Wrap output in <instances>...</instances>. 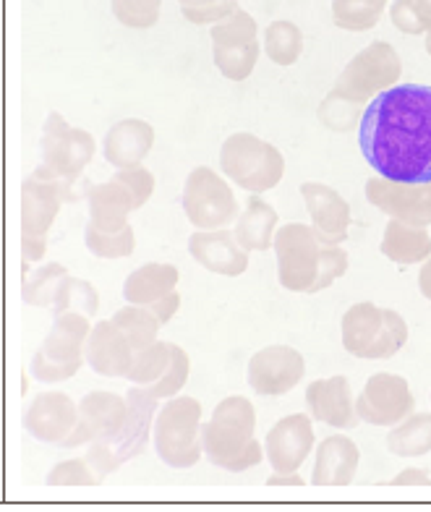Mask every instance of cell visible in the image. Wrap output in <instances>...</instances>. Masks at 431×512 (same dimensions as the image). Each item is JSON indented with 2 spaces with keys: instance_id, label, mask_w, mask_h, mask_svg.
Returning a JSON list of instances; mask_svg holds the SVG:
<instances>
[{
  "instance_id": "cell-50",
  "label": "cell",
  "mask_w": 431,
  "mask_h": 512,
  "mask_svg": "<svg viewBox=\"0 0 431 512\" xmlns=\"http://www.w3.org/2000/svg\"><path fill=\"white\" fill-rule=\"evenodd\" d=\"M418 290L426 301H431V254L421 262V272H418Z\"/></svg>"
},
{
  "instance_id": "cell-22",
  "label": "cell",
  "mask_w": 431,
  "mask_h": 512,
  "mask_svg": "<svg viewBox=\"0 0 431 512\" xmlns=\"http://www.w3.org/2000/svg\"><path fill=\"white\" fill-rule=\"evenodd\" d=\"M306 209H309L311 228L317 230L324 241L343 243L348 241V228L353 223L351 204L345 202L343 194L327 183L306 181L301 183Z\"/></svg>"
},
{
  "instance_id": "cell-1",
  "label": "cell",
  "mask_w": 431,
  "mask_h": 512,
  "mask_svg": "<svg viewBox=\"0 0 431 512\" xmlns=\"http://www.w3.org/2000/svg\"><path fill=\"white\" fill-rule=\"evenodd\" d=\"M361 155L382 178L431 181V87L395 84L366 102L358 123Z\"/></svg>"
},
{
  "instance_id": "cell-39",
  "label": "cell",
  "mask_w": 431,
  "mask_h": 512,
  "mask_svg": "<svg viewBox=\"0 0 431 512\" xmlns=\"http://www.w3.org/2000/svg\"><path fill=\"white\" fill-rule=\"evenodd\" d=\"M209 40H212V48H233V45H246V42L259 40V27H256V19L243 11L241 6L228 14L225 19L215 21L209 27Z\"/></svg>"
},
{
  "instance_id": "cell-34",
  "label": "cell",
  "mask_w": 431,
  "mask_h": 512,
  "mask_svg": "<svg viewBox=\"0 0 431 512\" xmlns=\"http://www.w3.org/2000/svg\"><path fill=\"white\" fill-rule=\"evenodd\" d=\"M84 243L87 249L97 256V259H126L136 251V233L131 223L123 225L121 230H100L92 223L84 228Z\"/></svg>"
},
{
  "instance_id": "cell-11",
  "label": "cell",
  "mask_w": 431,
  "mask_h": 512,
  "mask_svg": "<svg viewBox=\"0 0 431 512\" xmlns=\"http://www.w3.org/2000/svg\"><path fill=\"white\" fill-rule=\"evenodd\" d=\"M353 403H356L358 421L369 426H395L411 416L416 408V398H413L408 379L400 374H390V371L371 374L364 390L358 392V400Z\"/></svg>"
},
{
  "instance_id": "cell-12",
  "label": "cell",
  "mask_w": 431,
  "mask_h": 512,
  "mask_svg": "<svg viewBox=\"0 0 431 512\" xmlns=\"http://www.w3.org/2000/svg\"><path fill=\"white\" fill-rule=\"evenodd\" d=\"M306 361L301 351L275 343L256 351L246 366V382L262 398H280L304 382Z\"/></svg>"
},
{
  "instance_id": "cell-15",
  "label": "cell",
  "mask_w": 431,
  "mask_h": 512,
  "mask_svg": "<svg viewBox=\"0 0 431 512\" xmlns=\"http://www.w3.org/2000/svg\"><path fill=\"white\" fill-rule=\"evenodd\" d=\"M314 447H317V434L309 413H290L280 418L264 437V455L275 473H296Z\"/></svg>"
},
{
  "instance_id": "cell-2",
  "label": "cell",
  "mask_w": 431,
  "mask_h": 512,
  "mask_svg": "<svg viewBox=\"0 0 431 512\" xmlns=\"http://www.w3.org/2000/svg\"><path fill=\"white\" fill-rule=\"evenodd\" d=\"M277 280L290 293H322L348 272V251L330 243L306 223H288L275 230Z\"/></svg>"
},
{
  "instance_id": "cell-26",
  "label": "cell",
  "mask_w": 431,
  "mask_h": 512,
  "mask_svg": "<svg viewBox=\"0 0 431 512\" xmlns=\"http://www.w3.org/2000/svg\"><path fill=\"white\" fill-rule=\"evenodd\" d=\"M178 280H181V272L176 264H142L139 270H134L123 280V298H126V304L152 306L155 301L178 290Z\"/></svg>"
},
{
  "instance_id": "cell-5",
  "label": "cell",
  "mask_w": 431,
  "mask_h": 512,
  "mask_svg": "<svg viewBox=\"0 0 431 512\" xmlns=\"http://www.w3.org/2000/svg\"><path fill=\"white\" fill-rule=\"evenodd\" d=\"M343 348L364 361H384L398 356L408 343V324L395 309L358 301L340 322Z\"/></svg>"
},
{
  "instance_id": "cell-14",
  "label": "cell",
  "mask_w": 431,
  "mask_h": 512,
  "mask_svg": "<svg viewBox=\"0 0 431 512\" xmlns=\"http://www.w3.org/2000/svg\"><path fill=\"white\" fill-rule=\"evenodd\" d=\"M364 194L371 207H377L392 220L408 225H431V181L429 183H400L390 178L374 176L366 181Z\"/></svg>"
},
{
  "instance_id": "cell-48",
  "label": "cell",
  "mask_w": 431,
  "mask_h": 512,
  "mask_svg": "<svg viewBox=\"0 0 431 512\" xmlns=\"http://www.w3.org/2000/svg\"><path fill=\"white\" fill-rule=\"evenodd\" d=\"M45 251H48V236H24L21 233V256H24V262H42Z\"/></svg>"
},
{
  "instance_id": "cell-17",
  "label": "cell",
  "mask_w": 431,
  "mask_h": 512,
  "mask_svg": "<svg viewBox=\"0 0 431 512\" xmlns=\"http://www.w3.org/2000/svg\"><path fill=\"white\" fill-rule=\"evenodd\" d=\"M126 421V398L115 392H87L79 403V421L63 447H84L89 442H113Z\"/></svg>"
},
{
  "instance_id": "cell-33",
  "label": "cell",
  "mask_w": 431,
  "mask_h": 512,
  "mask_svg": "<svg viewBox=\"0 0 431 512\" xmlns=\"http://www.w3.org/2000/svg\"><path fill=\"white\" fill-rule=\"evenodd\" d=\"M66 275L68 270L58 262H50L32 272H24V280H21V301L27 306H34V309H48V306H53L58 283Z\"/></svg>"
},
{
  "instance_id": "cell-29",
  "label": "cell",
  "mask_w": 431,
  "mask_h": 512,
  "mask_svg": "<svg viewBox=\"0 0 431 512\" xmlns=\"http://www.w3.org/2000/svg\"><path fill=\"white\" fill-rule=\"evenodd\" d=\"M387 450L398 458H421L431 452V413H411L387 434Z\"/></svg>"
},
{
  "instance_id": "cell-42",
  "label": "cell",
  "mask_w": 431,
  "mask_h": 512,
  "mask_svg": "<svg viewBox=\"0 0 431 512\" xmlns=\"http://www.w3.org/2000/svg\"><path fill=\"white\" fill-rule=\"evenodd\" d=\"M115 181H121L134 199V209H142L155 194V173L144 165H131V168H115Z\"/></svg>"
},
{
  "instance_id": "cell-18",
  "label": "cell",
  "mask_w": 431,
  "mask_h": 512,
  "mask_svg": "<svg viewBox=\"0 0 431 512\" xmlns=\"http://www.w3.org/2000/svg\"><path fill=\"white\" fill-rule=\"evenodd\" d=\"M123 398H126V421H123L118 437L108 442L121 465L144 455V450L149 447V437H152L157 408H160V400L149 395L147 387H139V384L128 387Z\"/></svg>"
},
{
  "instance_id": "cell-49",
  "label": "cell",
  "mask_w": 431,
  "mask_h": 512,
  "mask_svg": "<svg viewBox=\"0 0 431 512\" xmlns=\"http://www.w3.org/2000/svg\"><path fill=\"white\" fill-rule=\"evenodd\" d=\"M390 484L392 486H426V489H431V476L426 468H405V471H400Z\"/></svg>"
},
{
  "instance_id": "cell-43",
  "label": "cell",
  "mask_w": 431,
  "mask_h": 512,
  "mask_svg": "<svg viewBox=\"0 0 431 512\" xmlns=\"http://www.w3.org/2000/svg\"><path fill=\"white\" fill-rule=\"evenodd\" d=\"M392 27L411 37H421L431 27V19L416 6V0H392L390 3Z\"/></svg>"
},
{
  "instance_id": "cell-53",
  "label": "cell",
  "mask_w": 431,
  "mask_h": 512,
  "mask_svg": "<svg viewBox=\"0 0 431 512\" xmlns=\"http://www.w3.org/2000/svg\"><path fill=\"white\" fill-rule=\"evenodd\" d=\"M416 6L421 8V11H424V14L431 19V0H416Z\"/></svg>"
},
{
  "instance_id": "cell-46",
  "label": "cell",
  "mask_w": 431,
  "mask_h": 512,
  "mask_svg": "<svg viewBox=\"0 0 431 512\" xmlns=\"http://www.w3.org/2000/svg\"><path fill=\"white\" fill-rule=\"evenodd\" d=\"M238 8V0H212L207 6L196 8H181L183 19L196 24V27H212L215 21L225 19L228 14H233Z\"/></svg>"
},
{
  "instance_id": "cell-37",
  "label": "cell",
  "mask_w": 431,
  "mask_h": 512,
  "mask_svg": "<svg viewBox=\"0 0 431 512\" xmlns=\"http://www.w3.org/2000/svg\"><path fill=\"white\" fill-rule=\"evenodd\" d=\"M259 55H262V42L254 40L233 48H212V63L228 81H246L254 74Z\"/></svg>"
},
{
  "instance_id": "cell-32",
  "label": "cell",
  "mask_w": 431,
  "mask_h": 512,
  "mask_svg": "<svg viewBox=\"0 0 431 512\" xmlns=\"http://www.w3.org/2000/svg\"><path fill=\"white\" fill-rule=\"evenodd\" d=\"M50 309L55 314H61V311H79L84 317L95 319L97 311H100V293L89 280H81V277L66 275L58 283V290H55L53 306Z\"/></svg>"
},
{
  "instance_id": "cell-31",
  "label": "cell",
  "mask_w": 431,
  "mask_h": 512,
  "mask_svg": "<svg viewBox=\"0 0 431 512\" xmlns=\"http://www.w3.org/2000/svg\"><path fill=\"white\" fill-rule=\"evenodd\" d=\"M390 0H332V21L345 32H369L379 24Z\"/></svg>"
},
{
  "instance_id": "cell-44",
  "label": "cell",
  "mask_w": 431,
  "mask_h": 512,
  "mask_svg": "<svg viewBox=\"0 0 431 512\" xmlns=\"http://www.w3.org/2000/svg\"><path fill=\"white\" fill-rule=\"evenodd\" d=\"M45 481H48V486H100L84 458H71L53 465V471L48 473Z\"/></svg>"
},
{
  "instance_id": "cell-23",
  "label": "cell",
  "mask_w": 431,
  "mask_h": 512,
  "mask_svg": "<svg viewBox=\"0 0 431 512\" xmlns=\"http://www.w3.org/2000/svg\"><path fill=\"white\" fill-rule=\"evenodd\" d=\"M155 126L144 118H123L108 128L102 139V155L113 168L142 165L155 147Z\"/></svg>"
},
{
  "instance_id": "cell-38",
  "label": "cell",
  "mask_w": 431,
  "mask_h": 512,
  "mask_svg": "<svg viewBox=\"0 0 431 512\" xmlns=\"http://www.w3.org/2000/svg\"><path fill=\"white\" fill-rule=\"evenodd\" d=\"M170 361V343L157 337L155 343L144 345L139 351H134L131 366H128L126 377L128 384H139V387H149L152 382L162 377V371Z\"/></svg>"
},
{
  "instance_id": "cell-7",
  "label": "cell",
  "mask_w": 431,
  "mask_h": 512,
  "mask_svg": "<svg viewBox=\"0 0 431 512\" xmlns=\"http://www.w3.org/2000/svg\"><path fill=\"white\" fill-rule=\"evenodd\" d=\"M92 330V319L79 311L55 314L48 337L32 356V377L42 384H61L76 377L84 366V343Z\"/></svg>"
},
{
  "instance_id": "cell-47",
  "label": "cell",
  "mask_w": 431,
  "mask_h": 512,
  "mask_svg": "<svg viewBox=\"0 0 431 512\" xmlns=\"http://www.w3.org/2000/svg\"><path fill=\"white\" fill-rule=\"evenodd\" d=\"M152 314H155L157 319H160V324H168L170 319L176 317L178 309H181V293L178 290H173V293H168L165 298H160V301H155L152 306H147Z\"/></svg>"
},
{
  "instance_id": "cell-16",
  "label": "cell",
  "mask_w": 431,
  "mask_h": 512,
  "mask_svg": "<svg viewBox=\"0 0 431 512\" xmlns=\"http://www.w3.org/2000/svg\"><path fill=\"white\" fill-rule=\"evenodd\" d=\"M79 421V403L61 390H45L34 395L24 413V432L42 445L63 447Z\"/></svg>"
},
{
  "instance_id": "cell-20",
  "label": "cell",
  "mask_w": 431,
  "mask_h": 512,
  "mask_svg": "<svg viewBox=\"0 0 431 512\" xmlns=\"http://www.w3.org/2000/svg\"><path fill=\"white\" fill-rule=\"evenodd\" d=\"M131 358H134V348L128 343L126 332L113 319L92 324L87 343H84V364L89 369L100 377L123 379L131 366Z\"/></svg>"
},
{
  "instance_id": "cell-27",
  "label": "cell",
  "mask_w": 431,
  "mask_h": 512,
  "mask_svg": "<svg viewBox=\"0 0 431 512\" xmlns=\"http://www.w3.org/2000/svg\"><path fill=\"white\" fill-rule=\"evenodd\" d=\"M89 223L100 230H121L128 225V215L134 212V199L121 181L97 183L87 189Z\"/></svg>"
},
{
  "instance_id": "cell-4",
  "label": "cell",
  "mask_w": 431,
  "mask_h": 512,
  "mask_svg": "<svg viewBox=\"0 0 431 512\" xmlns=\"http://www.w3.org/2000/svg\"><path fill=\"white\" fill-rule=\"evenodd\" d=\"M157 458L173 471H189L202 455V403L191 395L168 398L157 408L152 426Z\"/></svg>"
},
{
  "instance_id": "cell-51",
  "label": "cell",
  "mask_w": 431,
  "mask_h": 512,
  "mask_svg": "<svg viewBox=\"0 0 431 512\" xmlns=\"http://www.w3.org/2000/svg\"><path fill=\"white\" fill-rule=\"evenodd\" d=\"M267 486H306V479H301L296 473H272L270 479H267Z\"/></svg>"
},
{
  "instance_id": "cell-36",
  "label": "cell",
  "mask_w": 431,
  "mask_h": 512,
  "mask_svg": "<svg viewBox=\"0 0 431 512\" xmlns=\"http://www.w3.org/2000/svg\"><path fill=\"white\" fill-rule=\"evenodd\" d=\"M364 108V102L351 100V97L340 95L337 89H332L330 95L319 102L317 118L324 128H330L335 134H348V131L358 128Z\"/></svg>"
},
{
  "instance_id": "cell-3",
  "label": "cell",
  "mask_w": 431,
  "mask_h": 512,
  "mask_svg": "<svg viewBox=\"0 0 431 512\" xmlns=\"http://www.w3.org/2000/svg\"><path fill=\"white\" fill-rule=\"evenodd\" d=\"M202 455L228 473H243L264 460V445L256 442L254 403L243 395H228L215 405L212 418L202 421Z\"/></svg>"
},
{
  "instance_id": "cell-9",
  "label": "cell",
  "mask_w": 431,
  "mask_h": 512,
  "mask_svg": "<svg viewBox=\"0 0 431 512\" xmlns=\"http://www.w3.org/2000/svg\"><path fill=\"white\" fill-rule=\"evenodd\" d=\"M403 76V61L390 42L374 40L353 55L351 63L337 76L335 89L356 102H369L384 89L395 87Z\"/></svg>"
},
{
  "instance_id": "cell-28",
  "label": "cell",
  "mask_w": 431,
  "mask_h": 512,
  "mask_svg": "<svg viewBox=\"0 0 431 512\" xmlns=\"http://www.w3.org/2000/svg\"><path fill=\"white\" fill-rule=\"evenodd\" d=\"M379 251L390 262L400 264V267L421 264L431 254L429 230L421 228V225L400 223V220H392L390 217V223L384 228L382 243H379Z\"/></svg>"
},
{
  "instance_id": "cell-41",
  "label": "cell",
  "mask_w": 431,
  "mask_h": 512,
  "mask_svg": "<svg viewBox=\"0 0 431 512\" xmlns=\"http://www.w3.org/2000/svg\"><path fill=\"white\" fill-rule=\"evenodd\" d=\"M110 8L126 29H152L160 21L162 0H113Z\"/></svg>"
},
{
  "instance_id": "cell-54",
  "label": "cell",
  "mask_w": 431,
  "mask_h": 512,
  "mask_svg": "<svg viewBox=\"0 0 431 512\" xmlns=\"http://www.w3.org/2000/svg\"><path fill=\"white\" fill-rule=\"evenodd\" d=\"M424 37H426V40H424V48H426V53L431 55V27L426 29V34H424Z\"/></svg>"
},
{
  "instance_id": "cell-35",
  "label": "cell",
  "mask_w": 431,
  "mask_h": 512,
  "mask_svg": "<svg viewBox=\"0 0 431 512\" xmlns=\"http://www.w3.org/2000/svg\"><path fill=\"white\" fill-rule=\"evenodd\" d=\"M113 322L126 332L128 343H131L134 351H139V348H144V345L149 343H155L162 330L160 319H157L147 306L139 304H126L123 309L115 311Z\"/></svg>"
},
{
  "instance_id": "cell-21",
  "label": "cell",
  "mask_w": 431,
  "mask_h": 512,
  "mask_svg": "<svg viewBox=\"0 0 431 512\" xmlns=\"http://www.w3.org/2000/svg\"><path fill=\"white\" fill-rule=\"evenodd\" d=\"M306 408H309L311 421L327 424L332 429H356L358 426L351 382L343 374L311 382L306 387Z\"/></svg>"
},
{
  "instance_id": "cell-52",
  "label": "cell",
  "mask_w": 431,
  "mask_h": 512,
  "mask_svg": "<svg viewBox=\"0 0 431 512\" xmlns=\"http://www.w3.org/2000/svg\"><path fill=\"white\" fill-rule=\"evenodd\" d=\"M212 0H178V6L181 8H196V6H207Z\"/></svg>"
},
{
  "instance_id": "cell-19",
  "label": "cell",
  "mask_w": 431,
  "mask_h": 512,
  "mask_svg": "<svg viewBox=\"0 0 431 512\" xmlns=\"http://www.w3.org/2000/svg\"><path fill=\"white\" fill-rule=\"evenodd\" d=\"M189 254L204 270L220 277H238L249 270V251L236 241L233 230H194L189 238Z\"/></svg>"
},
{
  "instance_id": "cell-30",
  "label": "cell",
  "mask_w": 431,
  "mask_h": 512,
  "mask_svg": "<svg viewBox=\"0 0 431 512\" xmlns=\"http://www.w3.org/2000/svg\"><path fill=\"white\" fill-rule=\"evenodd\" d=\"M262 53L270 58L275 66H296L301 53H304V32L298 24L288 19L272 21L270 27L264 29Z\"/></svg>"
},
{
  "instance_id": "cell-6",
  "label": "cell",
  "mask_w": 431,
  "mask_h": 512,
  "mask_svg": "<svg viewBox=\"0 0 431 512\" xmlns=\"http://www.w3.org/2000/svg\"><path fill=\"white\" fill-rule=\"evenodd\" d=\"M220 170L230 183L249 194H267L285 176V157L275 144L251 131L230 134L220 147Z\"/></svg>"
},
{
  "instance_id": "cell-25",
  "label": "cell",
  "mask_w": 431,
  "mask_h": 512,
  "mask_svg": "<svg viewBox=\"0 0 431 512\" xmlns=\"http://www.w3.org/2000/svg\"><path fill=\"white\" fill-rule=\"evenodd\" d=\"M277 223H280L277 209L264 202L262 194H251L246 199L243 212H238L236 223H233V236L249 254L270 251L272 241H275Z\"/></svg>"
},
{
  "instance_id": "cell-24",
  "label": "cell",
  "mask_w": 431,
  "mask_h": 512,
  "mask_svg": "<svg viewBox=\"0 0 431 512\" xmlns=\"http://www.w3.org/2000/svg\"><path fill=\"white\" fill-rule=\"evenodd\" d=\"M361 452L356 442L343 434H332L322 439L317 447V460L311 471V484L314 486H351L356 481Z\"/></svg>"
},
{
  "instance_id": "cell-8",
  "label": "cell",
  "mask_w": 431,
  "mask_h": 512,
  "mask_svg": "<svg viewBox=\"0 0 431 512\" xmlns=\"http://www.w3.org/2000/svg\"><path fill=\"white\" fill-rule=\"evenodd\" d=\"M181 202L186 220L194 225V230L230 228L241 212L228 178L207 165H199L186 176Z\"/></svg>"
},
{
  "instance_id": "cell-45",
  "label": "cell",
  "mask_w": 431,
  "mask_h": 512,
  "mask_svg": "<svg viewBox=\"0 0 431 512\" xmlns=\"http://www.w3.org/2000/svg\"><path fill=\"white\" fill-rule=\"evenodd\" d=\"M89 450L87 455H84V460H87V465L92 468V473H95L97 484H105L108 481V476H113L118 468H121V460L115 458L113 447L108 445V442H89Z\"/></svg>"
},
{
  "instance_id": "cell-13",
  "label": "cell",
  "mask_w": 431,
  "mask_h": 512,
  "mask_svg": "<svg viewBox=\"0 0 431 512\" xmlns=\"http://www.w3.org/2000/svg\"><path fill=\"white\" fill-rule=\"evenodd\" d=\"M66 199H71V183L40 165L21 183V233L48 236Z\"/></svg>"
},
{
  "instance_id": "cell-10",
  "label": "cell",
  "mask_w": 431,
  "mask_h": 512,
  "mask_svg": "<svg viewBox=\"0 0 431 512\" xmlns=\"http://www.w3.org/2000/svg\"><path fill=\"white\" fill-rule=\"evenodd\" d=\"M95 152L97 142L89 131L68 126L66 118L55 110L45 118L40 139V165H45L53 176L74 183L87 170Z\"/></svg>"
},
{
  "instance_id": "cell-40",
  "label": "cell",
  "mask_w": 431,
  "mask_h": 512,
  "mask_svg": "<svg viewBox=\"0 0 431 512\" xmlns=\"http://www.w3.org/2000/svg\"><path fill=\"white\" fill-rule=\"evenodd\" d=\"M191 377V358L189 353L183 351L181 345L170 343V361L162 371V377L157 382H152L147 387L149 395H155L157 400H168L181 395V390L186 387Z\"/></svg>"
}]
</instances>
